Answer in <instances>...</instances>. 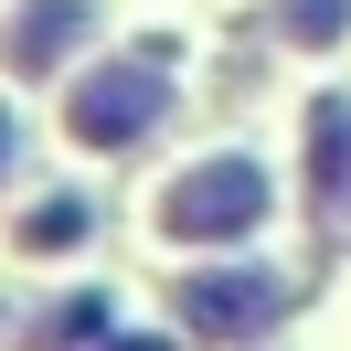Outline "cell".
Masks as SVG:
<instances>
[{
  "mask_svg": "<svg viewBox=\"0 0 351 351\" xmlns=\"http://www.w3.org/2000/svg\"><path fill=\"white\" fill-rule=\"evenodd\" d=\"M75 43H86V0H22V22L0 32L11 75H53V64H64Z\"/></svg>",
  "mask_w": 351,
  "mask_h": 351,
  "instance_id": "cell-5",
  "label": "cell"
},
{
  "mask_svg": "<svg viewBox=\"0 0 351 351\" xmlns=\"http://www.w3.org/2000/svg\"><path fill=\"white\" fill-rule=\"evenodd\" d=\"M308 202L319 223H351V96L308 107Z\"/></svg>",
  "mask_w": 351,
  "mask_h": 351,
  "instance_id": "cell-4",
  "label": "cell"
},
{
  "mask_svg": "<svg viewBox=\"0 0 351 351\" xmlns=\"http://www.w3.org/2000/svg\"><path fill=\"white\" fill-rule=\"evenodd\" d=\"M256 213H266V171H256V160H192V171L171 181V202H160V223H171L181 245L245 234Z\"/></svg>",
  "mask_w": 351,
  "mask_h": 351,
  "instance_id": "cell-2",
  "label": "cell"
},
{
  "mask_svg": "<svg viewBox=\"0 0 351 351\" xmlns=\"http://www.w3.org/2000/svg\"><path fill=\"white\" fill-rule=\"evenodd\" d=\"M96 319H107V308H96V298H75L64 319H43V330H32V351H75V341H96Z\"/></svg>",
  "mask_w": 351,
  "mask_h": 351,
  "instance_id": "cell-8",
  "label": "cell"
},
{
  "mask_svg": "<svg viewBox=\"0 0 351 351\" xmlns=\"http://www.w3.org/2000/svg\"><path fill=\"white\" fill-rule=\"evenodd\" d=\"M341 11L351 0H277V32L287 43H341Z\"/></svg>",
  "mask_w": 351,
  "mask_h": 351,
  "instance_id": "cell-7",
  "label": "cell"
},
{
  "mask_svg": "<svg viewBox=\"0 0 351 351\" xmlns=\"http://www.w3.org/2000/svg\"><path fill=\"white\" fill-rule=\"evenodd\" d=\"M0 171H11V117H0Z\"/></svg>",
  "mask_w": 351,
  "mask_h": 351,
  "instance_id": "cell-9",
  "label": "cell"
},
{
  "mask_svg": "<svg viewBox=\"0 0 351 351\" xmlns=\"http://www.w3.org/2000/svg\"><path fill=\"white\" fill-rule=\"evenodd\" d=\"M171 117V75H160V53H128V64H96L86 86L64 96V128L86 138V149H138V138Z\"/></svg>",
  "mask_w": 351,
  "mask_h": 351,
  "instance_id": "cell-1",
  "label": "cell"
},
{
  "mask_svg": "<svg viewBox=\"0 0 351 351\" xmlns=\"http://www.w3.org/2000/svg\"><path fill=\"white\" fill-rule=\"evenodd\" d=\"M287 308V277H266V266H213V277H181V319L202 330V341H245V330H266Z\"/></svg>",
  "mask_w": 351,
  "mask_h": 351,
  "instance_id": "cell-3",
  "label": "cell"
},
{
  "mask_svg": "<svg viewBox=\"0 0 351 351\" xmlns=\"http://www.w3.org/2000/svg\"><path fill=\"white\" fill-rule=\"evenodd\" d=\"M86 202H32V213H22V245H32V256H53V245H86Z\"/></svg>",
  "mask_w": 351,
  "mask_h": 351,
  "instance_id": "cell-6",
  "label": "cell"
}]
</instances>
